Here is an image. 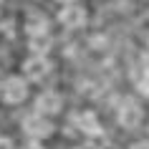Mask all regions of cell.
Returning a JSON list of instances; mask_svg holds the SVG:
<instances>
[{"mask_svg":"<svg viewBox=\"0 0 149 149\" xmlns=\"http://www.w3.org/2000/svg\"><path fill=\"white\" fill-rule=\"evenodd\" d=\"M25 33H28L31 38L48 36V20H46V15H40V13H28V18H25Z\"/></svg>","mask_w":149,"mask_h":149,"instance_id":"cell-8","label":"cell"},{"mask_svg":"<svg viewBox=\"0 0 149 149\" xmlns=\"http://www.w3.org/2000/svg\"><path fill=\"white\" fill-rule=\"evenodd\" d=\"M20 149H43V144H38V141H31V144H25V147Z\"/></svg>","mask_w":149,"mask_h":149,"instance_id":"cell-12","label":"cell"},{"mask_svg":"<svg viewBox=\"0 0 149 149\" xmlns=\"http://www.w3.org/2000/svg\"><path fill=\"white\" fill-rule=\"evenodd\" d=\"M147 46H149V38H147Z\"/></svg>","mask_w":149,"mask_h":149,"instance_id":"cell-14","label":"cell"},{"mask_svg":"<svg viewBox=\"0 0 149 149\" xmlns=\"http://www.w3.org/2000/svg\"><path fill=\"white\" fill-rule=\"evenodd\" d=\"M0 94H3V101L5 104L15 106V104L25 101V96H28V84H25V79H20V76H10V79H5Z\"/></svg>","mask_w":149,"mask_h":149,"instance_id":"cell-1","label":"cell"},{"mask_svg":"<svg viewBox=\"0 0 149 149\" xmlns=\"http://www.w3.org/2000/svg\"><path fill=\"white\" fill-rule=\"evenodd\" d=\"M48 71H51V63H48L46 56H31L23 63V73H25V79H31V81H40L43 76H48Z\"/></svg>","mask_w":149,"mask_h":149,"instance_id":"cell-4","label":"cell"},{"mask_svg":"<svg viewBox=\"0 0 149 149\" xmlns=\"http://www.w3.org/2000/svg\"><path fill=\"white\" fill-rule=\"evenodd\" d=\"M63 106L61 96L56 94V91H43V94H38V99H36V109H38V114H43V116H51V114H58Z\"/></svg>","mask_w":149,"mask_h":149,"instance_id":"cell-6","label":"cell"},{"mask_svg":"<svg viewBox=\"0 0 149 149\" xmlns=\"http://www.w3.org/2000/svg\"><path fill=\"white\" fill-rule=\"evenodd\" d=\"M58 20H61L66 28H81V25H86V10L81 8V5H73V3H68L66 8H61V13H58Z\"/></svg>","mask_w":149,"mask_h":149,"instance_id":"cell-5","label":"cell"},{"mask_svg":"<svg viewBox=\"0 0 149 149\" xmlns=\"http://www.w3.org/2000/svg\"><path fill=\"white\" fill-rule=\"evenodd\" d=\"M48 48H51V38H48V36L31 38V51H33V56H46Z\"/></svg>","mask_w":149,"mask_h":149,"instance_id":"cell-9","label":"cell"},{"mask_svg":"<svg viewBox=\"0 0 149 149\" xmlns=\"http://www.w3.org/2000/svg\"><path fill=\"white\" fill-rule=\"evenodd\" d=\"M61 3H73V0H61Z\"/></svg>","mask_w":149,"mask_h":149,"instance_id":"cell-13","label":"cell"},{"mask_svg":"<svg viewBox=\"0 0 149 149\" xmlns=\"http://www.w3.org/2000/svg\"><path fill=\"white\" fill-rule=\"evenodd\" d=\"M141 106L139 104H134L132 99H126L121 106H119V124L124 126V129H134V126L141 124Z\"/></svg>","mask_w":149,"mask_h":149,"instance_id":"cell-3","label":"cell"},{"mask_svg":"<svg viewBox=\"0 0 149 149\" xmlns=\"http://www.w3.org/2000/svg\"><path fill=\"white\" fill-rule=\"evenodd\" d=\"M73 121H76V126H79L84 134H88V136H99V134L104 132L94 111H81V114H76V119H73Z\"/></svg>","mask_w":149,"mask_h":149,"instance_id":"cell-7","label":"cell"},{"mask_svg":"<svg viewBox=\"0 0 149 149\" xmlns=\"http://www.w3.org/2000/svg\"><path fill=\"white\" fill-rule=\"evenodd\" d=\"M0 149H13V139H8V136H0Z\"/></svg>","mask_w":149,"mask_h":149,"instance_id":"cell-11","label":"cell"},{"mask_svg":"<svg viewBox=\"0 0 149 149\" xmlns=\"http://www.w3.org/2000/svg\"><path fill=\"white\" fill-rule=\"evenodd\" d=\"M23 132L28 134L33 141H38V139H46V136L53 134V124H51L43 114H33V116H28L23 121Z\"/></svg>","mask_w":149,"mask_h":149,"instance_id":"cell-2","label":"cell"},{"mask_svg":"<svg viewBox=\"0 0 149 149\" xmlns=\"http://www.w3.org/2000/svg\"><path fill=\"white\" fill-rule=\"evenodd\" d=\"M129 149H149V139H139V141H134Z\"/></svg>","mask_w":149,"mask_h":149,"instance_id":"cell-10","label":"cell"}]
</instances>
